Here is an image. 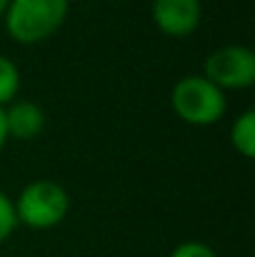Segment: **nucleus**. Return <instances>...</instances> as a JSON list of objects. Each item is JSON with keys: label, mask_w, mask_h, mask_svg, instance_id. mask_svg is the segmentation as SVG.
Returning a JSON list of instances; mask_svg holds the SVG:
<instances>
[{"label": "nucleus", "mask_w": 255, "mask_h": 257, "mask_svg": "<svg viewBox=\"0 0 255 257\" xmlns=\"http://www.w3.org/2000/svg\"><path fill=\"white\" fill-rule=\"evenodd\" d=\"M68 15V0H10L5 10L8 35L23 45L50 38Z\"/></svg>", "instance_id": "obj_1"}, {"label": "nucleus", "mask_w": 255, "mask_h": 257, "mask_svg": "<svg viewBox=\"0 0 255 257\" xmlns=\"http://www.w3.org/2000/svg\"><path fill=\"white\" fill-rule=\"evenodd\" d=\"M13 205H15L18 222H23L33 230H50L65 220L70 197L60 182L35 180L23 187V192L18 195V202H13Z\"/></svg>", "instance_id": "obj_2"}, {"label": "nucleus", "mask_w": 255, "mask_h": 257, "mask_svg": "<svg viewBox=\"0 0 255 257\" xmlns=\"http://www.w3.org/2000/svg\"><path fill=\"white\" fill-rule=\"evenodd\" d=\"M170 105L190 125H213L225 112V92L203 75H188L175 83Z\"/></svg>", "instance_id": "obj_3"}, {"label": "nucleus", "mask_w": 255, "mask_h": 257, "mask_svg": "<svg viewBox=\"0 0 255 257\" xmlns=\"http://www.w3.org/2000/svg\"><path fill=\"white\" fill-rule=\"evenodd\" d=\"M220 90H245L255 83V55L245 45H223L205 58V75Z\"/></svg>", "instance_id": "obj_4"}, {"label": "nucleus", "mask_w": 255, "mask_h": 257, "mask_svg": "<svg viewBox=\"0 0 255 257\" xmlns=\"http://www.w3.org/2000/svg\"><path fill=\"white\" fill-rule=\"evenodd\" d=\"M200 0H153L155 25L173 38L190 35L200 25Z\"/></svg>", "instance_id": "obj_5"}, {"label": "nucleus", "mask_w": 255, "mask_h": 257, "mask_svg": "<svg viewBox=\"0 0 255 257\" xmlns=\"http://www.w3.org/2000/svg\"><path fill=\"white\" fill-rule=\"evenodd\" d=\"M3 115H5L8 138H15V140H30L40 135L45 127L43 107L30 100H13L8 107H3Z\"/></svg>", "instance_id": "obj_6"}, {"label": "nucleus", "mask_w": 255, "mask_h": 257, "mask_svg": "<svg viewBox=\"0 0 255 257\" xmlns=\"http://www.w3.org/2000/svg\"><path fill=\"white\" fill-rule=\"evenodd\" d=\"M230 143L243 158L255 155V112H243L230 127Z\"/></svg>", "instance_id": "obj_7"}, {"label": "nucleus", "mask_w": 255, "mask_h": 257, "mask_svg": "<svg viewBox=\"0 0 255 257\" xmlns=\"http://www.w3.org/2000/svg\"><path fill=\"white\" fill-rule=\"evenodd\" d=\"M20 87V73L15 68V63L5 55H0V107L10 105L18 95Z\"/></svg>", "instance_id": "obj_8"}, {"label": "nucleus", "mask_w": 255, "mask_h": 257, "mask_svg": "<svg viewBox=\"0 0 255 257\" xmlns=\"http://www.w3.org/2000/svg\"><path fill=\"white\" fill-rule=\"evenodd\" d=\"M15 225H18L15 205H13V200H10L5 192H0V242H5V240L13 235Z\"/></svg>", "instance_id": "obj_9"}, {"label": "nucleus", "mask_w": 255, "mask_h": 257, "mask_svg": "<svg viewBox=\"0 0 255 257\" xmlns=\"http://www.w3.org/2000/svg\"><path fill=\"white\" fill-rule=\"evenodd\" d=\"M168 257H218L215 250L205 242H198V240H188V242H180Z\"/></svg>", "instance_id": "obj_10"}, {"label": "nucleus", "mask_w": 255, "mask_h": 257, "mask_svg": "<svg viewBox=\"0 0 255 257\" xmlns=\"http://www.w3.org/2000/svg\"><path fill=\"white\" fill-rule=\"evenodd\" d=\"M8 140V130H5V115H3V107H0V148L5 145Z\"/></svg>", "instance_id": "obj_11"}, {"label": "nucleus", "mask_w": 255, "mask_h": 257, "mask_svg": "<svg viewBox=\"0 0 255 257\" xmlns=\"http://www.w3.org/2000/svg\"><path fill=\"white\" fill-rule=\"evenodd\" d=\"M8 3H10V0H0V15H5V10H8Z\"/></svg>", "instance_id": "obj_12"}]
</instances>
